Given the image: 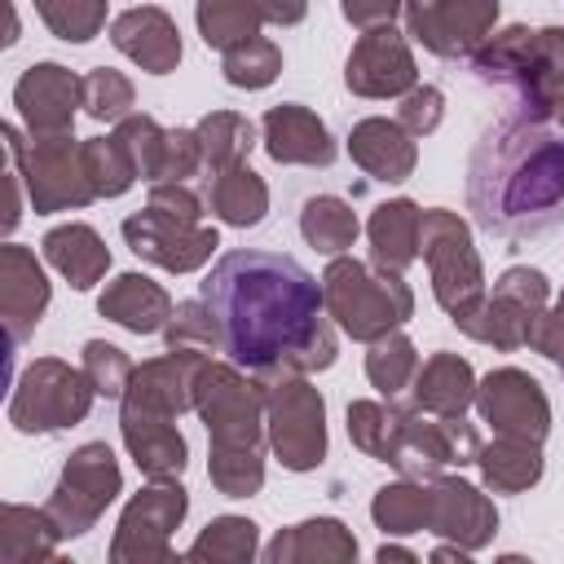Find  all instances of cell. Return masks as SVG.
I'll return each mask as SVG.
<instances>
[{
	"mask_svg": "<svg viewBox=\"0 0 564 564\" xmlns=\"http://www.w3.org/2000/svg\"><path fill=\"white\" fill-rule=\"evenodd\" d=\"M207 476L225 498H251L264 485V454H207Z\"/></svg>",
	"mask_w": 564,
	"mask_h": 564,
	"instance_id": "c3c4849f",
	"label": "cell"
},
{
	"mask_svg": "<svg viewBox=\"0 0 564 564\" xmlns=\"http://www.w3.org/2000/svg\"><path fill=\"white\" fill-rule=\"evenodd\" d=\"M476 220L511 242L538 238L564 220V137L533 119L494 123L467 167Z\"/></svg>",
	"mask_w": 564,
	"mask_h": 564,
	"instance_id": "7a4b0ae2",
	"label": "cell"
},
{
	"mask_svg": "<svg viewBox=\"0 0 564 564\" xmlns=\"http://www.w3.org/2000/svg\"><path fill=\"white\" fill-rule=\"evenodd\" d=\"M44 260L75 286V291H88L106 278L110 269V247L101 242V234L84 220H66V225H53L40 242Z\"/></svg>",
	"mask_w": 564,
	"mask_h": 564,
	"instance_id": "f1b7e54d",
	"label": "cell"
},
{
	"mask_svg": "<svg viewBox=\"0 0 564 564\" xmlns=\"http://www.w3.org/2000/svg\"><path fill=\"white\" fill-rule=\"evenodd\" d=\"M198 295L216 317L220 352L260 379L317 375L339 357L322 282L282 251H225Z\"/></svg>",
	"mask_w": 564,
	"mask_h": 564,
	"instance_id": "6da1fadb",
	"label": "cell"
},
{
	"mask_svg": "<svg viewBox=\"0 0 564 564\" xmlns=\"http://www.w3.org/2000/svg\"><path fill=\"white\" fill-rule=\"evenodd\" d=\"M269 564H352L357 560V538L344 520L317 516L300 520L291 529H278V538L264 546Z\"/></svg>",
	"mask_w": 564,
	"mask_h": 564,
	"instance_id": "83f0119b",
	"label": "cell"
},
{
	"mask_svg": "<svg viewBox=\"0 0 564 564\" xmlns=\"http://www.w3.org/2000/svg\"><path fill=\"white\" fill-rule=\"evenodd\" d=\"M207 207L216 220L234 225V229H251L264 220L269 212V185L260 172H251L247 163H234V167H220L212 172L207 181Z\"/></svg>",
	"mask_w": 564,
	"mask_h": 564,
	"instance_id": "1f68e13d",
	"label": "cell"
},
{
	"mask_svg": "<svg viewBox=\"0 0 564 564\" xmlns=\"http://www.w3.org/2000/svg\"><path fill=\"white\" fill-rule=\"evenodd\" d=\"M414 375H419V348H414L410 335L388 330L383 339L370 344V352H366V379H370V388L379 397H388V401L401 397L414 383Z\"/></svg>",
	"mask_w": 564,
	"mask_h": 564,
	"instance_id": "f35d334b",
	"label": "cell"
},
{
	"mask_svg": "<svg viewBox=\"0 0 564 564\" xmlns=\"http://www.w3.org/2000/svg\"><path fill=\"white\" fill-rule=\"evenodd\" d=\"M189 511V494L176 480H150L141 494L128 498L115 538L110 564H163L172 560V533Z\"/></svg>",
	"mask_w": 564,
	"mask_h": 564,
	"instance_id": "7c38bea8",
	"label": "cell"
},
{
	"mask_svg": "<svg viewBox=\"0 0 564 564\" xmlns=\"http://www.w3.org/2000/svg\"><path fill=\"white\" fill-rule=\"evenodd\" d=\"M476 414L494 427V436H520L542 445L551 432V401L542 383L520 366H498L476 379Z\"/></svg>",
	"mask_w": 564,
	"mask_h": 564,
	"instance_id": "5bb4252c",
	"label": "cell"
},
{
	"mask_svg": "<svg viewBox=\"0 0 564 564\" xmlns=\"http://www.w3.org/2000/svg\"><path fill=\"white\" fill-rule=\"evenodd\" d=\"M115 137L123 141V150L132 154L137 163V176L141 181H159L163 176V150H167V128L154 119V115H128L115 123Z\"/></svg>",
	"mask_w": 564,
	"mask_h": 564,
	"instance_id": "ee69618b",
	"label": "cell"
},
{
	"mask_svg": "<svg viewBox=\"0 0 564 564\" xmlns=\"http://www.w3.org/2000/svg\"><path fill=\"white\" fill-rule=\"evenodd\" d=\"M119 494H123V471L115 449L106 441H84L79 449H70L44 507L57 520L62 538H84Z\"/></svg>",
	"mask_w": 564,
	"mask_h": 564,
	"instance_id": "8fae6325",
	"label": "cell"
},
{
	"mask_svg": "<svg viewBox=\"0 0 564 564\" xmlns=\"http://www.w3.org/2000/svg\"><path fill=\"white\" fill-rule=\"evenodd\" d=\"M529 348L542 352V357H546L551 366H560V375H564V291H560L555 304H546V313H542V322H538Z\"/></svg>",
	"mask_w": 564,
	"mask_h": 564,
	"instance_id": "f5cc1de1",
	"label": "cell"
},
{
	"mask_svg": "<svg viewBox=\"0 0 564 564\" xmlns=\"http://www.w3.org/2000/svg\"><path fill=\"white\" fill-rule=\"evenodd\" d=\"M194 22H198V35L207 48L229 53L234 44L260 35L264 13H260V0H198Z\"/></svg>",
	"mask_w": 564,
	"mask_h": 564,
	"instance_id": "e575fe53",
	"label": "cell"
},
{
	"mask_svg": "<svg viewBox=\"0 0 564 564\" xmlns=\"http://www.w3.org/2000/svg\"><path fill=\"white\" fill-rule=\"evenodd\" d=\"M555 123H560V128H564V106H560V115H555Z\"/></svg>",
	"mask_w": 564,
	"mask_h": 564,
	"instance_id": "680465c9",
	"label": "cell"
},
{
	"mask_svg": "<svg viewBox=\"0 0 564 564\" xmlns=\"http://www.w3.org/2000/svg\"><path fill=\"white\" fill-rule=\"evenodd\" d=\"M441 119H445V93L432 84H414L397 106V123L410 137H432L441 128Z\"/></svg>",
	"mask_w": 564,
	"mask_h": 564,
	"instance_id": "681fc988",
	"label": "cell"
},
{
	"mask_svg": "<svg viewBox=\"0 0 564 564\" xmlns=\"http://www.w3.org/2000/svg\"><path fill=\"white\" fill-rule=\"evenodd\" d=\"M62 529L48 516V507H26V502H4L0 507V564H40L57 560Z\"/></svg>",
	"mask_w": 564,
	"mask_h": 564,
	"instance_id": "4dcf8cb0",
	"label": "cell"
},
{
	"mask_svg": "<svg viewBox=\"0 0 564 564\" xmlns=\"http://www.w3.org/2000/svg\"><path fill=\"white\" fill-rule=\"evenodd\" d=\"M97 388L88 383L84 370H75L62 357H35L9 397V423L22 436H44V432H66L88 419Z\"/></svg>",
	"mask_w": 564,
	"mask_h": 564,
	"instance_id": "52a82bcc",
	"label": "cell"
},
{
	"mask_svg": "<svg viewBox=\"0 0 564 564\" xmlns=\"http://www.w3.org/2000/svg\"><path fill=\"white\" fill-rule=\"evenodd\" d=\"M405 35L454 62L471 57L498 26V0H405Z\"/></svg>",
	"mask_w": 564,
	"mask_h": 564,
	"instance_id": "4fadbf2b",
	"label": "cell"
},
{
	"mask_svg": "<svg viewBox=\"0 0 564 564\" xmlns=\"http://www.w3.org/2000/svg\"><path fill=\"white\" fill-rule=\"evenodd\" d=\"M410 405L436 419H463L476 405V370L458 352H432L419 361V375L410 383Z\"/></svg>",
	"mask_w": 564,
	"mask_h": 564,
	"instance_id": "484cf974",
	"label": "cell"
},
{
	"mask_svg": "<svg viewBox=\"0 0 564 564\" xmlns=\"http://www.w3.org/2000/svg\"><path fill=\"white\" fill-rule=\"evenodd\" d=\"M480 480L494 494H524L542 480V445L538 441H520V436H494L480 445L476 454Z\"/></svg>",
	"mask_w": 564,
	"mask_h": 564,
	"instance_id": "d6a6232c",
	"label": "cell"
},
{
	"mask_svg": "<svg viewBox=\"0 0 564 564\" xmlns=\"http://www.w3.org/2000/svg\"><path fill=\"white\" fill-rule=\"evenodd\" d=\"M264 427L269 449L286 471H313L326 458V397L308 375L264 379Z\"/></svg>",
	"mask_w": 564,
	"mask_h": 564,
	"instance_id": "ba28073f",
	"label": "cell"
},
{
	"mask_svg": "<svg viewBox=\"0 0 564 564\" xmlns=\"http://www.w3.org/2000/svg\"><path fill=\"white\" fill-rule=\"evenodd\" d=\"M300 234H304V242H308L313 251H322V256H344V251L357 242L361 220H357V212H352L344 198H335V194H313V198L300 207Z\"/></svg>",
	"mask_w": 564,
	"mask_h": 564,
	"instance_id": "836d02e7",
	"label": "cell"
},
{
	"mask_svg": "<svg viewBox=\"0 0 564 564\" xmlns=\"http://www.w3.org/2000/svg\"><path fill=\"white\" fill-rule=\"evenodd\" d=\"M260 13L273 26H295V22H304L308 0H260Z\"/></svg>",
	"mask_w": 564,
	"mask_h": 564,
	"instance_id": "11a10c76",
	"label": "cell"
},
{
	"mask_svg": "<svg viewBox=\"0 0 564 564\" xmlns=\"http://www.w3.org/2000/svg\"><path fill=\"white\" fill-rule=\"evenodd\" d=\"M419 225H423V207L414 198H388L370 212L366 220V238H370V264L405 273L419 260Z\"/></svg>",
	"mask_w": 564,
	"mask_h": 564,
	"instance_id": "f546056e",
	"label": "cell"
},
{
	"mask_svg": "<svg viewBox=\"0 0 564 564\" xmlns=\"http://www.w3.org/2000/svg\"><path fill=\"white\" fill-rule=\"evenodd\" d=\"M172 295L145 278V273H119L115 282H106V291L97 295V313L132 335H163L167 317H172Z\"/></svg>",
	"mask_w": 564,
	"mask_h": 564,
	"instance_id": "4316f807",
	"label": "cell"
},
{
	"mask_svg": "<svg viewBox=\"0 0 564 564\" xmlns=\"http://www.w3.org/2000/svg\"><path fill=\"white\" fill-rule=\"evenodd\" d=\"M84 172H88V185H93L97 198H119L137 181V163H132V154L123 150V141L115 132L84 141Z\"/></svg>",
	"mask_w": 564,
	"mask_h": 564,
	"instance_id": "ab89813d",
	"label": "cell"
},
{
	"mask_svg": "<svg viewBox=\"0 0 564 564\" xmlns=\"http://www.w3.org/2000/svg\"><path fill=\"white\" fill-rule=\"evenodd\" d=\"M392 432H397V401H348V441L370 454V458H388V445H392Z\"/></svg>",
	"mask_w": 564,
	"mask_h": 564,
	"instance_id": "f6af8a7d",
	"label": "cell"
},
{
	"mask_svg": "<svg viewBox=\"0 0 564 564\" xmlns=\"http://www.w3.org/2000/svg\"><path fill=\"white\" fill-rule=\"evenodd\" d=\"M375 560H379V564H388V560H405V564H414L419 555H414L410 546H397V542H383V546L375 551Z\"/></svg>",
	"mask_w": 564,
	"mask_h": 564,
	"instance_id": "6f0895ef",
	"label": "cell"
},
{
	"mask_svg": "<svg viewBox=\"0 0 564 564\" xmlns=\"http://www.w3.org/2000/svg\"><path fill=\"white\" fill-rule=\"evenodd\" d=\"M48 273L44 264L35 260L31 247H18V242H4L0 247V317H4V330H9V344H26L48 308Z\"/></svg>",
	"mask_w": 564,
	"mask_h": 564,
	"instance_id": "ffe728a7",
	"label": "cell"
},
{
	"mask_svg": "<svg viewBox=\"0 0 564 564\" xmlns=\"http://www.w3.org/2000/svg\"><path fill=\"white\" fill-rule=\"evenodd\" d=\"M419 137H410L397 119H383V115H370L361 123H352L348 132V159L370 176V181H383V185H401L414 176L419 167Z\"/></svg>",
	"mask_w": 564,
	"mask_h": 564,
	"instance_id": "cb8c5ba5",
	"label": "cell"
},
{
	"mask_svg": "<svg viewBox=\"0 0 564 564\" xmlns=\"http://www.w3.org/2000/svg\"><path fill=\"white\" fill-rule=\"evenodd\" d=\"M405 9V0H339V13L357 26V31H370V26H388L397 13Z\"/></svg>",
	"mask_w": 564,
	"mask_h": 564,
	"instance_id": "db71d44e",
	"label": "cell"
},
{
	"mask_svg": "<svg viewBox=\"0 0 564 564\" xmlns=\"http://www.w3.org/2000/svg\"><path fill=\"white\" fill-rule=\"evenodd\" d=\"M207 366V352L194 348H167L163 357H150L132 370L119 405L123 410H145V414H163V419H181L185 410H194V383L198 370Z\"/></svg>",
	"mask_w": 564,
	"mask_h": 564,
	"instance_id": "d6986e66",
	"label": "cell"
},
{
	"mask_svg": "<svg viewBox=\"0 0 564 564\" xmlns=\"http://www.w3.org/2000/svg\"><path fill=\"white\" fill-rule=\"evenodd\" d=\"M194 414L207 423V454H251L269 445L264 427V379L238 361H212L194 383Z\"/></svg>",
	"mask_w": 564,
	"mask_h": 564,
	"instance_id": "5b68a950",
	"label": "cell"
},
{
	"mask_svg": "<svg viewBox=\"0 0 564 564\" xmlns=\"http://www.w3.org/2000/svg\"><path fill=\"white\" fill-rule=\"evenodd\" d=\"M163 339L167 348H194V352H212L220 348V335H216V317L207 308V300H181L163 326Z\"/></svg>",
	"mask_w": 564,
	"mask_h": 564,
	"instance_id": "bcb514c9",
	"label": "cell"
},
{
	"mask_svg": "<svg viewBox=\"0 0 564 564\" xmlns=\"http://www.w3.org/2000/svg\"><path fill=\"white\" fill-rule=\"evenodd\" d=\"M427 533L467 546L471 555L485 551L498 533V511L485 489H476L463 476H432L427 480Z\"/></svg>",
	"mask_w": 564,
	"mask_h": 564,
	"instance_id": "ac0fdd59",
	"label": "cell"
},
{
	"mask_svg": "<svg viewBox=\"0 0 564 564\" xmlns=\"http://www.w3.org/2000/svg\"><path fill=\"white\" fill-rule=\"evenodd\" d=\"M79 370L88 375V383L97 388V397H106V401H119L137 366L128 361V352H123L119 344H106V339H88V344H84V366H79Z\"/></svg>",
	"mask_w": 564,
	"mask_h": 564,
	"instance_id": "7dc6e473",
	"label": "cell"
},
{
	"mask_svg": "<svg viewBox=\"0 0 564 564\" xmlns=\"http://www.w3.org/2000/svg\"><path fill=\"white\" fill-rule=\"evenodd\" d=\"M123 242L145 264H159L167 273H194L216 256L220 234L212 225H189V220H176V216L145 207V212H132L123 220Z\"/></svg>",
	"mask_w": 564,
	"mask_h": 564,
	"instance_id": "9a60e30c",
	"label": "cell"
},
{
	"mask_svg": "<svg viewBox=\"0 0 564 564\" xmlns=\"http://www.w3.org/2000/svg\"><path fill=\"white\" fill-rule=\"evenodd\" d=\"M9 159L22 167L26 181V203L35 216H53V212H79L88 207L97 194L88 185L84 172V141H75L70 132L57 137H22L13 123L0 128Z\"/></svg>",
	"mask_w": 564,
	"mask_h": 564,
	"instance_id": "8992f818",
	"label": "cell"
},
{
	"mask_svg": "<svg viewBox=\"0 0 564 564\" xmlns=\"http://www.w3.org/2000/svg\"><path fill=\"white\" fill-rule=\"evenodd\" d=\"M145 207H154V212H163V216H176V220H189V225H203L207 198H198L185 181H154Z\"/></svg>",
	"mask_w": 564,
	"mask_h": 564,
	"instance_id": "816d5d0a",
	"label": "cell"
},
{
	"mask_svg": "<svg viewBox=\"0 0 564 564\" xmlns=\"http://www.w3.org/2000/svg\"><path fill=\"white\" fill-rule=\"evenodd\" d=\"M203 167V141L194 128H167V150H163V176L159 181H189Z\"/></svg>",
	"mask_w": 564,
	"mask_h": 564,
	"instance_id": "f907efd6",
	"label": "cell"
},
{
	"mask_svg": "<svg viewBox=\"0 0 564 564\" xmlns=\"http://www.w3.org/2000/svg\"><path fill=\"white\" fill-rule=\"evenodd\" d=\"M13 106L26 128V137H57L70 132L79 106H84V79L66 70L62 62H35L13 84Z\"/></svg>",
	"mask_w": 564,
	"mask_h": 564,
	"instance_id": "e0dca14e",
	"label": "cell"
},
{
	"mask_svg": "<svg viewBox=\"0 0 564 564\" xmlns=\"http://www.w3.org/2000/svg\"><path fill=\"white\" fill-rule=\"evenodd\" d=\"M344 84L357 97L370 101H388V97H405L419 84V66L410 53V40L388 22V26H370L357 35V44L348 48L344 62Z\"/></svg>",
	"mask_w": 564,
	"mask_h": 564,
	"instance_id": "2e32d148",
	"label": "cell"
},
{
	"mask_svg": "<svg viewBox=\"0 0 564 564\" xmlns=\"http://www.w3.org/2000/svg\"><path fill=\"white\" fill-rule=\"evenodd\" d=\"M432 560H436V564H449V560L467 564V560H471V551H467V546H458V542H445V538H441V546L432 551Z\"/></svg>",
	"mask_w": 564,
	"mask_h": 564,
	"instance_id": "9f6ffc18",
	"label": "cell"
},
{
	"mask_svg": "<svg viewBox=\"0 0 564 564\" xmlns=\"http://www.w3.org/2000/svg\"><path fill=\"white\" fill-rule=\"evenodd\" d=\"M471 70L507 88L520 119L546 123L564 106V26H502L471 53Z\"/></svg>",
	"mask_w": 564,
	"mask_h": 564,
	"instance_id": "3957f363",
	"label": "cell"
},
{
	"mask_svg": "<svg viewBox=\"0 0 564 564\" xmlns=\"http://www.w3.org/2000/svg\"><path fill=\"white\" fill-rule=\"evenodd\" d=\"M260 141H264V154L286 167H330L335 163V141H330L326 123L317 119V110H308L300 101L269 106L260 119Z\"/></svg>",
	"mask_w": 564,
	"mask_h": 564,
	"instance_id": "44dd1931",
	"label": "cell"
},
{
	"mask_svg": "<svg viewBox=\"0 0 564 564\" xmlns=\"http://www.w3.org/2000/svg\"><path fill=\"white\" fill-rule=\"evenodd\" d=\"M542 313H546V308H542ZM542 313L529 308V304H520V300H507V295H498V291H485L471 308L454 313L449 322H454L467 339H476V344H489V348H498V352H516V348H529V339H533Z\"/></svg>",
	"mask_w": 564,
	"mask_h": 564,
	"instance_id": "d4e9b609",
	"label": "cell"
},
{
	"mask_svg": "<svg viewBox=\"0 0 564 564\" xmlns=\"http://www.w3.org/2000/svg\"><path fill=\"white\" fill-rule=\"evenodd\" d=\"M322 300L330 322L357 344H375L414 317V291L405 273L366 264L357 256H330L322 273Z\"/></svg>",
	"mask_w": 564,
	"mask_h": 564,
	"instance_id": "277c9868",
	"label": "cell"
},
{
	"mask_svg": "<svg viewBox=\"0 0 564 564\" xmlns=\"http://www.w3.org/2000/svg\"><path fill=\"white\" fill-rule=\"evenodd\" d=\"M260 551V529L247 516H216L207 529L189 542V560H212V564H251Z\"/></svg>",
	"mask_w": 564,
	"mask_h": 564,
	"instance_id": "74e56055",
	"label": "cell"
},
{
	"mask_svg": "<svg viewBox=\"0 0 564 564\" xmlns=\"http://www.w3.org/2000/svg\"><path fill=\"white\" fill-rule=\"evenodd\" d=\"M419 256L432 278L436 304L454 317L485 295V264L471 242V225L449 207H427L419 225Z\"/></svg>",
	"mask_w": 564,
	"mask_h": 564,
	"instance_id": "9c48e42d",
	"label": "cell"
},
{
	"mask_svg": "<svg viewBox=\"0 0 564 564\" xmlns=\"http://www.w3.org/2000/svg\"><path fill=\"white\" fill-rule=\"evenodd\" d=\"M119 436H123V449L145 480H176L189 463V445H185L176 419L119 405Z\"/></svg>",
	"mask_w": 564,
	"mask_h": 564,
	"instance_id": "603a6c76",
	"label": "cell"
},
{
	"mask_svg": "<svg viewBox=\"0 0 564 564\" xmlns=\"http://www.w3.org/2000/svg\"><path fill=\"white\" fill-rule=\"evenodd\" d=\"M106 9V0H35L40 22L66 44H88L93 35H101Z\"/></svg>",
	"mask_w": 564,
	"mask_h": 564,
	"instance_id": "b9f144b4",
	"label": "cell"
},
{
	"mask_svg": "<svg viewBox=\"0 0 564 564\" xmlns=\"http://www.w3.org/2000/svg\"><path fill=\"white\" fill-rule=\"evenodd\" d=\"M137 106V88L123 70L115 66H97L84 75V115L97 119V123H119L128 119Z\"/></svg>",
	"mask_w": 564,
	"mask_h": 564,
	"instance_id": "7bdbcfd3",
	"label": "cell"
},
{
	"mask_svg": "<svg viewBox=\"0 0 564 564\" xmlns=\"http://www.w3.org/2000/svg\"><path fill=\"white\" fill-rule=\"evenodd\" d=\"M370 520H375V529H383L388 538L427 533V480L401 476V480L375 489V498H370Z\"/></svg>",
	"mask_w": 564,
	"mask_h": 564,
	"instance_id": "d590c367",
	"label": "cell"
},
{
	"mask_svg": "<svg viewBox=\"0 0 564 564\" xmlns=\"http://www.w3.org/2000/svg\"><path fill=\"white\" fill-rule=\"evenodd\" d=\"M198 141H203V167L207 172H220V167H234V163H247L251 145H256V123L238 110H212L194 123Z\"/></svg>",
	"mask_w": 564,
	"mask_h": 564,
	"instance_id": "8d00e7d4",
	"label": "cell"
},
{
	"mask_svg": "<svg viewBox=\"0 0 564 564\" xmlns=\"http://www.w3.org/2000/svg\"><path fill=\"white\" fill-rule=\"evenodd\" d=\"M480 445L485 441L467 419H436V414H423L419 405H397V432L383 463L410 480H432L449 467L476 463Z\"/></svg>",
	"mask_w": 564,
	"mask_h": 564,
	"instance_id": "30bf717a",
	"label": "cell"
},
{
	"mask_svg": "<svg viewBox=\"0 0 564 564\" xmlns=\"http://www.w3.org/2000/svg\"><path fill=\"white\" fill-rule=\"evenodd\" d=\"M110 44L145 75H172L181 66V31L159 4H132L110 22Z\"/></svg>",
	"mask_w": 564,
	"mask_h": 564,
	"instance_id": "7402d4cb",
	"label": "cell"
},
{
	"mask_svg": "<svg viewBox=\"0 0 564 564\" xmlns=\"http://www.w3.org/2000/svg\"><path fill=\"white\" fill-rule=\"evenodd\" d=\"M220 70H225V84H234V88H247V93L269 88L282 75V48L264 35L242 40L220 57Z\"/></svg>",
	"mask_w": 564,
	"mask_h": 564,
	"instance_id": "60d3db41",
	"label": "cell"
}]
</instances>
